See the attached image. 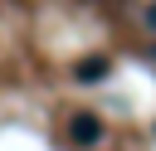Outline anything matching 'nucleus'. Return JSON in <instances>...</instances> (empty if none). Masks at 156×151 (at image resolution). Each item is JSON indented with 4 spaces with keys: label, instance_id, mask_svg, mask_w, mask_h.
I'll return each mask as SVG.
<instances>
[{
    "label": "nucleus",
    "instance_id": "nucleus-2",
    "mask_svg": "<svg viewBox=\"0 0 156 151\" xmlns=\"http://www.w3.org/2000/svg\"><path fill=\"white\" fill-rule=\"evenodd\" d=\"M73 78H78V83H102V78H107V58H102V54L83 58V63L73 68Z\"/></svg>",
    "mask_w": 156,
    "mask_h": 151
},
{
    "label": "nucleus",
    "instance_id": "nucleus-1",
    "mask_svg": "<svg viewBox=\"0 0 156 151\" xmlns=\"http://www.w3.org/2000/svg\"><path fill=\"white\" fill-rule=\"evenodd\" d=\"M68 141H73V146H98V141H102V122H98L93 112H78V117L68 122Z\"/></svg>",
    "mask_w": 156,
    "mask_h": 151
},
{
    "label": "nucleus",
    "instance_id": "nucleus-3",
    "mask_svg": "<svg viewBox=\"0 0 156 151\" xmlns=\"http://www.w3.org/2000/svg\"><path fill=\"white\" fill-rule=\"evenodd\" d=\"M146 24H151V29H156V5H151V10H146Z\"/></svg>",
    "mask_w": 156,
    "mask_h": 151
}]
</instances>
